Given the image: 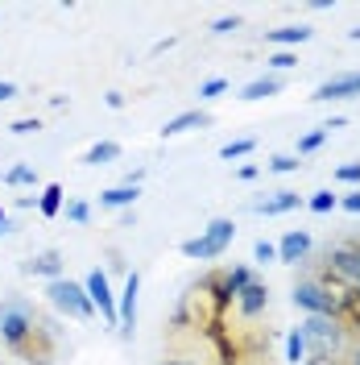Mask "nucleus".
Here are the masks:
<instances>
[{
  "label": "nucleus",
  "instance_id": "f257e3e1",
  "mask_svg": "<svg viewBox=\"0 0 360 365\" xmlns=\"http://www.w3.org/2000/svg\"><path fill=\"white\" fill-rule=\"evenodd\" d=\"M0 341L13 357L29 365H54L63 353V332L58 324L46 316L38 303L29 299H4L0 303Z\"/></svg>",
  "mask_w": 360,
  "mask_h": 365
},
{
  "label": "nucleus",
  "instance_id": "f03ea898",
  "mask_svg": "<svg viewBox=\"0 0 360 365\" xmlns=\"http://www.w3.org/2000/svg\"><path fill=\"white\" fill-rule=\"evenodd\" d=\"M158 365H228V341L224 332H199L179 319L166 324L162 332V361Z\"/></svg>",
  "mask_w": 360,
  "mask_h": 365
},
{
  "label": "nucleus",
  "instance_id": "7ed1b4c3",
  "mask_svg": "<svg viewBox=\"0 0 360 365\" xmlns=\"http://www.w3.org/2000/svg\"><path fill=\"white\" fill-rule=\"evenodd\" d=\"M298 332H302V344H307V357L311 353H319V357H344L348 336H352V328L339 316H307Z\"/></svg>",
  "mask_w": 360,
  "mask_h": 365
},
{
  "label": "nucleus",
  "instance_id": "20e7f679",
  "mask_svg": "<svg viewBox=\"0 0 360 365\" xmlns=\"http://www.w3.org/2000/svg\"><path fill=\"white\" fill-rule=\"evenodd\" d=\"M236 241V225L232 220H211V225L203 228L199 237H191V241H182V253L186 257H195V262H216V257H224V250Z\"/></svg>",
  "mask_w": 360,
  "mask_h": 365
},
{
  "label": "nucleus",
  "instance_id": "39448f33",
  "mask_svg": "<svg viewBox=\"0 0 360 365\" xmlns=\"http://www.w3.org/2000/svg\"><path fill=\"white\" fill-rule=\"evenodd\" d=\"M46 299H50V307H54V312H63L67 319H79V324L95 316L88 291H83L79 282H70V278H54V282L46 287Z\"/></svg>",
  "mask_w": 360,
  "mask_h": 365
},
{
  "label": "nucleus",
  "instance_id": "423d86ee",
  "mask_svg": "<svg viewBox=\"0 0 360 365\" xmlns=\"http://www.w3.org/2000/svg\"><path fill=\"white\" fill-rule=\"evenodd\" d=\"M137 295H141V274L129 270L125 291L116 299V332H120V341H133L137 336Z\"/></svg>",
  "mask_w": 360,
  "mask_h": 365
},
{
  "label": "nucleus",
  "instance_id": "0eeeda50",
  "mask_svg": "<svg viewBox=\"0 0 360 365\" xmlns=\"http://www.w3.org/2000/svg\"><path fill=\"white\" fill-rule=\"evenodd\" d=\"M270 307V287L265 282H248L240 295L232 299V316L245 319V324H257V316H265Z\"/></svg>",
  "mask_w": 360,
  "mask_h": 365
},
{
  "label": "nucleus",
  "instance_id": "6e6552de",
  "mask_svg": "<svg viewBox=\"0 0 360 365\" xmlns=\"http://www.w3.org/2000/svg\"><path fill=\"white\" fill-rule=\"evenodd\" d=\"M83 291H88L91 307H100V316L116 328V295H112V287H108V274H104V270H91L88 282H83Z\"/></svg>",
  "mask_w": 360,
  "mask_h": 365
},
{
  "label": "nucleus",
  "instance_id": "1a4fd4ad",
  "mask_svg": "<svg viewBox=\"0 0 360 365\" xmlns=\"http://www.w3.org/2000/svg\"><path fill=\"white\" fill-rule=\"evenodd\" d=\"M311 253H315L311 232H307V228H290V232L282 237V245H277V262H286V266H302Z\"/></svg>",
  "mask_w": 360,
  "mask_h": 365
},
{
  "label": "nucleus",
  "instance_id": "9d476101",
  "mask_svg": "<svg viewBox=\"0 0 360 365\" xmlns=\"http://www.w3.org/2000/svg\"><path fill=\"white\" fill-rule=\"evenodd\" d=\"M352 96H360V71H344V75H332L327 83H319V88H315V96H311V100L327 104V100H352Z\"/></svg>",
  "mask_w": 360,
  "mask_h": 365
},
{
  "label": "nucleus",
  "instance_id": "9b49d317",
  "mask_svg": "<svg viewBox=\"0 0 360 365\" xmlns=\"http://www.w3.org/2000/svg\"><path fill=\"white\" fill-rule=\"evenodd\" d=\"M21 270L25 274H38V278H67V266H63V253L58 250H46V253H38V257H29V262H21Z\"/></svg>",
  "mask_w": 360,
  "mask_h": 365
},
{
  "label": "nucleus",
  "instance_id": "f8f14e48",
  "mask_svg": "<svg viewBox=\"0 0 360 365\" xmlns=\"http://www.w3.org/2000/svg\"><path fill=\"white\" fill-rule=\"evenodd\" d=\"M307 200L298 195V191H273L265 200H257L253 212H261V216H282V212H294V207H302Z\"/></svg>",
  "mask_w": 360,
  "mask_h": 365
},
{
  "label": "nucleus",
  "instance_id": "ddd939ff",
  "mask_svg": "<svg viewBox=\"0 0 360 365\" xmlns=\"http://www.w3.org/2000/svg\"><path fill=\"white\" fill-rule=\"evenodd\" d=\"M311 38H315L311 25H282V29H270V34H265V42L277 46V50H294V46L311 42Z\"/></svg>",
  "mask_w": 360,
  "mask_h": 365
},
{
  "label": "nucleus",
  "instance_id": "4468645a",
  "mask_svg": "<svg viewBox=\"0 0 360 365\" xmlns=\"http://www.w3.org/2000/svg\"><path fill=\"white\" fill-rule=\"evenodd\" d=\"M203 125H211V116L203 113V108H191V113H179L174 120H166L162 125V137H179L186 129H203Z\"/></svg>",
  "mask_w": 360,
  "mask_h": 365
},
{
  "label": "nucleus",
  "instance_id": "2eb2a0df",
  "mask_svg": "<svg viewBox=\"0 0 360 365\" xmlns=\"http://www.w3.org/2000/svg\"><path fill=\"white\" fill-rule=\"evenodd\" d=\"M137 195H141V187H129V182H116L108 187L104 195H100V207H133Z\"/></svg>",
  "mask_w": 360,
  "mask_h": 365
},
{
  "label": "nucleus",
  "instance_id": "dca6fc26",
  "mask_svg": "<svg viewBox=\"0 0 360 365\" xmlns=\"http://www.w3.org/2000/svg\"><path fill=\"white\" fill-rule=\"evenodd\" d=\"M282 88H286V79H282V75H265V79H253V83H245L240 100H265V96H277Z\"/></svg>",
  "mask_w": 360,
  "mask_h": 365
},
{
  "label": "nucleus",
  "instance_id": "f3484780",
  "mask_svg": "<svg viewBox=\"0 0 360 365\" xmlns=\"http://www.w3.org/2000/svg\"><path fill=\"white\" fill-rule=\"evenodd\" d=\"M38 212L42 216H58L63 212V182H46L42 195H38Z\"/></svg>",
  "mask_w": 360,
  "mask_h": 365
},
{
  "label": "nucleus",
  "instance_id": "a211bd4d",
  "mask_svg": "<svg viewBox=\"0 0 360 365\" xmlns=\"http://www.w3.org/2000/svg\"><path fill=\"white\" fill-rule=\"evenodd\" d=\"M116 158H120V145H116V141H95L88 154H83L88 166H104V162H116Z\"/></svg>",
  "mask_w": 360,
  "mask_h": 365
},
{
  "label": "nucleus",
  "instance_id": "6ab92c4d",
  "mask_svg": "<svg viewBox=\"0 0 360 365\" xmlns=\"http://www.w3.org/2000/svg\"><path fill=\"white\" fill-rule=\"evenodd\" d=\"M327 137H332V129H327V125H319V129H311V133H302V137H298V154H315Z\"/></svg>",
  "mask_w": 360,
  "mask_h": 365
},
{
  "label": "nucleus",
  "instance_id": "aec40b11",
  "mask_svg": "<svg viewBox=\"0 0 360 365\" xmlns=\"http://www.w3.org/2000/svg\"><path fill=\"white\" fill-rule=\"evenodd\" d=\"M253 150H257V141H253V137H240V141H228L224 150H220V158L232 162V158H245V154H253Z\"/></svg>",
  "mask_w": 360,
  "mask_h": 365
},
{
  "label": "nucleus",
  "instance_id": "412c9836",
  "mask_svg": "<svg viewBox=\"0 0 360 365\" xmlns=\"http://www.w3.org/2000/svg\"><path fill=\"white\" fill-rule=\"evenodd\" d=\"M286 361H307V344H302V332L298 328H290V336H286Z\"/></svg>",
  "mask_w": 360,
  "mask_h": 365
},
{
  "label": "nucleus",
  "instance_id": "4be33fe9",
  "mask_svg": "<svg viewBox=\"0 0 360 365\" xmlns=\"http://www.w3.org/2000/svg\"><path fill=\"white\" fill-rule=\"evenodd\" d=\"M4 182H9V187H29V182H38V170L21 162V166H13V170L4 175Z\"/></svg>",
  "mask_w": 360,
  "mask_h": 365
},
{
  "label": "nucleus",
  "instance_id": "5701e85b",
  "mask_svg": "<svg viewBox=\"0 0 360 365\" xmlns=\"http://www.w3.org/2000/svg\"><path fill=\"white\" fill-rule=\"evenodd\" d=\"M302 162L294 158V154H277V158H270V170L273 175H290V170H298Z\"/></svg>",
  "mask_w": 360,
  "mask_h": 365
},
{
  "label": "nucleus",
  "instance_id": "b1692460",
  "mask_svg": "<svg viewBox=\"0 0 360 365\" xmlns=\"http://www.w3.org/2000/svg\"><path fill=\"white\" fill-rule=\"evenodd\" d=\"M336 207H339V200L332 191H315L311 195V212H336Z\"/></svg>",
  "mask_w": 360,
  "mask_h": 365
},
{
  "label": "nucleus",
  "instance_id": "393cba45",
  "mask_svg": "<svg viewBox=\"0 0 360 365\" xmlns=\"http://www.w3.org/2000/svg\"><path fill=\"white\" fill-rule=\"evenodd\" d=\"M67 220H75V225H88V220H91V207L83 204V200H70V204H67Z\"/></svg>",
  "mask_w": 360,
  "mask_h": 365
},
{
  "label": "nucleus",
  "instance_id": "a878e982",
  "mask_svg": "<svg viewBox=\"0 0 360 365\" xmlns=\"http://www.w3.org/2000/svg\"><path fill=\"white\" fill-rule=\"evenodd\" d=\"M344 365H360V328H352L348 349H344Z\"/></svg>",
  "mask_w": 360,
  "mask_h": 365
},
{
  "label": "nucleus",
  "instance_id": "bb28decb",
  "mask_svg": "<svg viewBox=\"0 0 360 365\" xmlns=\"http://www.w3.org/2000/svg\"><path fill=\"white\" fill-rule=\"evenodd\" d=\"M294 63H298V58H294V50H273V54H270V67L273 71H290Z\"/></svg>",
  "mask_w": 360,
  "mask_h": 365
},
{
  "label": "nucleus",
  "instance_id": "cd10ccee",
  "mask_svg": "<svg viewBox=\"0 0 360 365\" xmlns=\"http://www.w3.org/2000/svg\"><path fill=\"white\" fill-rule=\"evenodd\" d=\"M38 129H42V120H38V116H25V120H13V125H9V133H17V137L38 133Z\"/></svg>",
  "mask_w": 360,
  "mask_h": 365
},
{
  "label": "nucleus",
  "instance_id": "c85d7f7f",
  "mask_svg": "<svg viewBox=\"0 0 360 365\" xmlns=\"http://www.w3.org/2000/svg\"><path fill=\"white\" fill-rule=\"evenodd\" d=\"M224 91H228V79H207L199 88V96L203 100H216V96H224Z\"/></svg>",
  "mask_w": 360,
  "mask_h": 365
},
{
  "label": "nucleus",
  "instance_id": "c756f323",
  "mask_svg": "<svg viewBox=\"0 0 360 365\" xmlns=\"http://www.w3.org/2000/svg\"><path fill=\"white\" fill-rule=\"evenodd\" d=\"M253 257H257V262H277V245H270V241H257V245H253Z\"/></svg>",
  "mask_w": 360,
  "mask_h": 365
},
{
  "label": "nucleus",
  "instance_id": "7c9ffc66",
  "mask_svg": "<svg viewBox=\"0 0 360 365\" xmlns=\"http://www.w3.org/2000/svg\"><path fill=\"white\" fill-rule=\"evenodd\" d=\"M336 179L339 182H360V162H344L336 170Z\"/></svg>",
  "mask_w": 360,
  "mask_h": 365
},
{
  "label": "nucleus",
  "instance_id": "2f4dec72",
  "mask_svg": "<svg viewBox=\"0 0 360 365\" xmlns=\"http://www.w3.org/2000/svg\"><path fill=\"white\" fill-rule=\"evenodd\" d=\"M232 29H240V17H220V21H211V34H232Z\"/></svg>",
  "mask_w": 360,
  "mask_h": 365
},
{
  "label": "nucleus",
  "instance_id": "473e14b6",
  "mask_svg": "<svg viewBox=\"0 0 360 365\" xmlns=\"http://www.w3.org/2000/svg\"><path fill=\"white\" fill-rule=\"evenodd\" d=\"M339 207H344V212H352V216H360V191L344 195V200H339Z\"/></svg>",
  "mask_w": 360,
  "mask_h": 365
},
{
  "label": "nucleus",
  "instance_id": "72a5a7b5",
  "mask_svg": "<svg viewBox=\"0 0 360 365\" xmlns=\"http://www.w3.org/2000/svg\"><path fill=\"white\" fill-rule=\"evenodd\" d=\"M302 365H344V357H319V353H311Z\"/></svg>",
  "mask_w": 360,
  "mask_h": 365
},
{
  "label": "nucleus",
  "instance_id": "f704fd0d",
  "mask_svg": "<svg viewBox=\"0 0 360 365\" xmlns=\"http://www.w3.org/2000/svg\"><path fill=\"white\" fill-rule=\"evenodd\" d=\"M4 100H17V83H9V79H0V104Z\"/></svg>",
  "mask_w": 360,
  "mask_h": 365
},
{
  "label": "nucleus",
  "instance_id": "c9c22d12",
  "mask_svg": "<svg viewBox=\"0 0 360 365\" xmlns=\"http://www.w3.org/2000/svg\"><path fill=\"white\" fill-rule=\"evenodd\" d=\"M104 104H108V108H125V96H120V91H108Z\"/></svg>",
  "mask_w": 360,
  "mask_h": 365
},
{
  "label": "nucleus",
  "instance_id": "e433bc0d",
  "mask_svg": "<svg viewBox=\"0 0 360 365\" xmlns=\"http://www.w3.org/2000/svg\"><path fill=\"white\" fill-rule=\"evenodd\" d=\"M311 9L315 13H327V9H336V0H311Z\"/></svg>",
  "mask_w": 360,
  "mask_h": 365
},
{
  "label": "nucleus",
  "instance_id": "4c0bfd02",
  "mask_svg": "<svg viewBox=\"0 0 360 365\" xmlns=\"http://www.w3.org/2000/svg\"><path fill=\"white\" fill-rule=\"evenodd\" d=\"M4 232H13V220H9V212H0V237Z\"/></svg>",
  "mask_w": 360,
  "mask_h": 365
},
{
  "label": "nucleus",
  "instance_id": "58836bf2",
  "mask_svg": "<svg viewBox=\"0 0 360 365\" xmlns=\"http://www.w3.org/2000/svg\"><path fill=\"white\" fill-rule=\"evenodd\" d=\"M348 38H352V42H360V25H356V29H348Z\"/></svg>",
  "mask_w": 360,
  "mask_h": 365
}]
</instances>
